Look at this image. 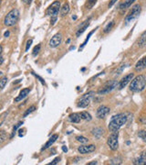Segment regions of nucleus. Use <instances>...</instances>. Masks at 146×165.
<instances>
[{
	"instance_id": "nucleus-1",
	"label": "nucleus",
	"mask_w": 146,
	"mask_h": 165,
	"mask_svg": "<svg viewBox=\"0 0 146 165\" xmlns=\"http://www.w3.org/2000/svg\"><path fill=\"white\" fill-rule=\"evenodd\" d=\"M127 118L128 117L125 114H120L117 116H114L109 123V130L112 132L118 131L119 128L126 123Z\"/></svg>"
},
{
	"instance_id": "nucleus-2",
	"label": "nucleus",
	"mask_w": 146,
	"mask_h": 165,
	"mask_svg": "<svg viewBox=\"0 0 146 165\" xmlns=\"http://www.w3.org/2000/svg\"><path fill=\"white\" fill-rule=\"evenodd\" d=\"M145 85H146L145 77L143 75H138L132 80L131 85H130V89L132 92L138 93L143 91L145 88Z\"/></svg>"
},
{
	"instance_id": "nucleus-3",
	"label": "nucleus",
	"mask_w": 146,
	"mask_h": 165,
	"mask_svg": "<svg viewBox=\"0 0 146 165\" xmlns=\"http://www.w3.org/2000/svg\"><path fill=\"white\" fill-rule=\"evenodd\" d=\"M18 18H19L18 9H17V8L12 9V10H10V11L6 15V17H5L4 24L7 26V27H11V26H14L18 22Z\"/></svg>"
},
{
	"instance_id": "nucleus-4",
	"label": "nucleus",
	"mask_w": 146,
	"mask_h": 165,
	"mask_svg": "<svg viewBox=\"0 0 146 165\" xmlns=\"http://www.w3.org/2000/svg\"><path fill=\"white\" fill-rule=\"evenodd\" d=\"M118 138H119V132L118 131H113L108 138L107 144L112 151H117L118 148H119Z\"/></svg>"
},
{
	"instance_id": "nucleus-5",
	"label": "nucleus",
	"mask_w": 146,
	"mask_h": 165,
	"mask_svg": "<svg viewBox=\"0 0 146 165\" xmlns=\"http://www.w3.org/2000/svg\"><path fill=\"white\" fill-rule=\"evenodd\" d=\"M59 8H60L59 1H55L48 7L46 11V15H48V16H58Z\"/></svg>"
},
{
	"instance_id": "nucleus-6",
	"label": "nucleus",
	"mask_w": 146,
	"mask_h": 165,
	"mask_svg": "<svg viewBox=\"0 0 146 165\" xmlns=\"http://www.w3.org/2000/svg\"><path fill=\"white\" fill-rule=\"evenodd\" d=\"M141 10H142V8H141L140 5H135V6L132 7V11L130 12V14L126 17V18H125V21L128 23L130 21H132V20H133L134 18H136L140 15Z\"/></svg>"
},
{
	"instance_id": "nucleus-7",
	"label": "nucleus",
	"mask_w": 146,
	"mask_h": 165,
	"mask_svg": "<svg viewBox=\"0 0 146 165\" xmlns=\"http://www.w3.org/2000/svg\"><path fill=\"white\" fill-rule=\"evenodd\" d=\"M92 94H93V92H90V93H88V94L83 95L80 99L79 103H78V106L81 107V108L87 107L91 103V95Z\"/></svg>"
},
{
	"instance_id": "nucleus-8",
	"label": "nucleus",
	"mask_w": 146,
	"mask_h": 165,
	"mask_svg": "<svg viewBox=\"0 0 146 165\" xmlns=\"http://www.w3.org/2000/svg\"><path fill=\"white\" fill-rule=\"evenodd\" d=\"M117 86V82L116 81H110L108 82L107 84L104 85V87L102 89L99 90V94L101 95V94H106V93H109L111 92L112 90H113L115 87Z\"/></svg>"
},
{
	"instance_id": "nucleus-9",
	"label": "nucleus",
	"mask_w": 146,
	"mask_h": 165,
	"mask_svg": "<svg viewBox=\"0 0 146 165\" xmlns=\"http://www.w3.org/2000/svg\"><path fill=\"white\" fill-rule=\"evenodd\" d=\"M61 41H62V35L60 33H58L54 35L49 40V46L51 48H56L60 45Z\"/></svg>"
},
{
	"instance_id": "nucleus-10",
	"label": "nucleus",
	"mask_w": 146,
	"mask_h": 165,
	"mask_svg": "<svg viewBox=\"0 0 146 165\" xmlns=\"http://www.w3.org/2000/svg\"><path fill=\"white\" fill-rule=\"evenodd\" d=\"M110 112V108L106 106H101L100 107L97 109V112H96V116L98 118H104Z\"/></svg>"
},
{
	"instance_id": "nucleus-11",
	"label": "nucleus",
	"mask_w": 146,
	"mask_h": 165,
	"mask_svg": "<svg viewBox=\"0 0 146 165\" xmlns=\"http://www.w3.org/2000/svg\"><path fill=\"white\" fill-rule=\"evenodd\" d=\"M133 78V74H129L126 76H124L123 78L120 81V84H119V89H122L126 86L130 82H131Z\"/></svg>"
},
{
	"instance_id": "nucleus-12",
	"label": "nucleus",
	"mask_w": 146,
	"mask_h": 165,
	"mask_svg": "<svg viewBox=\"0 0 146 165\" xmlns=\"http://www.w3.org/2000/svg\"><path fill=\"white\" fill-rule=\"evenodd\" d=\"M96 149V146L94 145H84V146H80L78 149V151L80 154H87L94 151Z\"/></svg>"
},
{
	"instance_id": "nucleus-13",
	"label": "nucleus",
	"mask_w": 146,
	"mask_h": 165,
	"mask_svg": "<svg viewBox=\"0 0 146 165\" xmlns=\"http://www.w3.org/2000/svg\"><path fill=\"white\" fill-rule=\"evenodd\" d=\"M144 68H146V56H144L143 58L137 61V63L135 64V71L136 72H141Z\"/></svg>"
},
{
	"instance_id": "nucleus-14",
	"label": "nucleus",
	"mask_w": 146,
	"mask_h": 165,
	"mask_svg": "<svg viewBox=\"0 0 146 165\" xmlns=\"http://www.w3.org/2000/svg\"><path fill=\"white\" fill-rule=\"evenodd\" d=\"M134 164H139V165H146V151H143L141 153V155L133 162Z\"/></svg>"
},
{
	"instance_id": "nucleus-15",
	"label": "nucleus",
	"mask_w": 146,
	"mask_h": 165,
	"mask_svg": "<svg viewBox=\"0 0 146 165\" xmlns=\"http://www.w3.org/2000/svg\"><path fill=\"white\" fill-rule=\"evenodd\" d=\"M29 92H30V88H29V87L23 89L21 92L19 93V95L15 98V102H19V101H21L22 99H24L25 97L29 94Z\"/></svg>"
},
{
	"instance_id": "nucleus-16",
	"label": "nucleus",
	"mask_w": 146,
	"mask_h": 165,
	"mask_svg": "<svg viewBox=\"0 0 146 165\" xmlns=\"http://www.w3.org/2000/svg\"><path fill=\"white\" fill-rule=\"evenodd\" d=\"M90 19H91V18H89L88 20H86V21H84V23H83V24L80 26V27L79 30H78L77 33H76V35L78 36V37H79L80 35H81L83 32H84L85 30H86V29L89 27V25H90Z\"/></svg>"
},
{
	"instance_id": "nucleus-17",
	"label": "nucleus",
	"mask_w": 146,
	"mask_h": 165,
	"mask_svg": "<svg viewBox=\"0 0 146 165\" xmlns=\"http://www.w3.org/2000/svg\"><path fill=\"white\" fill-rule=\"evenodd\" d=\"M58 138H59V135H57V134H54L53 136H51V138L48 140V142H47V143L45 144V146L42 148V149H48V148L51 147V145H53V143H54L57 140H58Z\"/></svg>"
},
{
	"instance_id": "nucleus-18",
	"label": "nucleus",
	"mask_w": 146,
	"mask_h": 165,
	"mask_svg": "<svg viewBox=\"0 0 146 165\" xmlns=\"http://www.w3.org/2000/svg\"><path fill=\"white\" fill-rule=\"evenodd\" d=\"M69 12H70V5L68 2H66L63 4V6H62L60 8V16L65 17L66 15L69 14Z\"/></svg>"
},
{
	"instance_id": "nucleus-19",
	"label": "nucleus",
	"mask_w": 146,
	"mask_h": 165,
	"mask_svg": "<svg viewBox=\"0 0 146 165\" xmlns=\"http://www.w3.org/2000/svg\"><path fill=\"white\" fill-rule=\"evenodd\" d=\"M69 119L70 122L72 123H80V119H81V117L80 114H77V113H73V114L70 115L69 117Z\"/></svg>"
},
{
	"instance_id": "nucleus-20",
	"label": "nucleus",
	"mask_w": 146,
	"mask_h": 165,
	"mask_svg": "<svg viewBox=\"0 0 146 165\" xmlns=\"http://www.w3.org/2000/svg\"><path fill=\"white\" fill-rule=\"evenodd\" d=\"M135 1V0H124V2H122L120 5V8L121 9H125L129 7L130 6H132V4Z\"/></svg>"
},
{
	"instance_id": "nucleus-21",
	"label": "nucleus",
	"mask_w": 146,
	"mask_h": 165,
	"mask_svg": "<svg viewBox=\"0 0 146 165\" xmlns=\"http://www.w3.org/2000/svg\"><path fill=\"white\" fill-rule=\"evenodd\" d=\"M138 45L140 47H143L144 45H146V31L142 35V37H141V39L139 40Z\"/></svg>"
},
{
	"instance_id": "nucleus-22",
	"label": "nucleus",
	"mask_w": 146,
	"mask_h": 165,
	"mask_svg": "<svg viewBox=\"0 0 146 165\" xmlns=\"http://www.w3.org/2000/svg\"><path fill=\"white\" fill-rule=\"evenodd\" d=\"M80 115V117H81L82 119L87 120V121H91V116L89 114L88 112H81Z\"/></svg>"
},
{
	"instance_id": "nucleus-23",
	"label": "nucleus",
	"mask_w": 146,
	"mask_h": 165,
	"mask_svg": "<svg viewBox=\"0 0 146 165\" xmlns=\"http://www.w3.org/2000/svg\"><path fill=\"white\" fill-rule=\"evenodd\" d=\"M94 31H95V29H93L92 30V31H91L90 33H89V35H88V37L86 38V40H84V41H83V43H82V45L80 46V50H82L83 48H84L85 47V45L87 44V42H88V41H89V40H90V38H91V36L93 34V33H94Z\"/></svg>"
},
{
	"instance_id": "nucleus-24",
	"label": "nucleus",
	"mask_w": 146,
	"mask_h": 165,
	"mask_svg": "<svg viewBox=\"0 0 146 165\" xmlns=\"http://www.w3.org/2000/svg\"><path fill=\"white\" fill-rule=\"evenodd\" d=\"M96 2H97V0H88L86 3V8L91 9L96 4Z\"/></svg>"
},
{
	"instance_id": "nucleus-25",
	"label": "nucleus",
	"mask_w": 146,
	"mask_h": 165,
	"mask_svg": "<svg viewBox=\"0 0 146 165\" xmlns=\"http://www.w3.org/2000/svg\"><path fill=\"white\" fill-rule=\"evenodd\" d=\"M76 140H77V141H79L80 143H88L89 142L88 138H85V137H83V136H77L76 137Z\"/></svg>"
},
{
	"instance_id": "nucleus-26",
	"label": "nucleus",
	"mask_w": 146,
	"mask_h": 165,
	"mask_svg": "<svg viewBox=\"0 0 146 165\" xmlns=\"http://www.w3.org/2000/svg\"><path fill=\"white\" fill-rule=\"evenodd\" d=\"M7 77H2V79L1 81H0V87H1V90L4 89V87L5 85H7Z\"/></svg>"
},
{
	"instance_id": "nucleus-27",
	"label": "nucleus",
	"mask_w": 146,
	"mask_h": 165,
	"mask_svg": "<svg viewBox=\"0 0 146 165\" xmlns=\"http://www.w3.org/2000/svg\"><path fill=\"white\" fill-rule=\"evenodd\" d=\"M138 136L142 138L143 141H146V131L145 130H140L138 132Z\"/></svg>"
},
{
	"instance_id": "nucleus-28",
	"label": "nucleus",
	"mask_w": 146,
	"mask_h": 165,
	"mask_svg": "<svg viewBox=\"0 0 146 165\" xmlns=\"http://www.w3.org/2000/svg\"><path fill=\"white\" fill-rule=\"evenodd\" d=\"M110 163H111V164H121L122 163V159H120V158L112 159V160L110 161Z\"/></svg>"
},
{
	"instance_id": "nucleus-29",
	"label": "nucleus",
	"mask_w": 146,
	"mask_h": 165,
	"mask_svg": "<svg viewBox=\"0 0 146 165\" xmlns=\"http://www.w3.org/2000/svg\"><path fill=\"white\" fill-rule=\"evenodd\" d=\"M7 138V135H6V132L4 130H1L0 131V140H1V143H3L5 140H6Z\"/></svg>"
},
{
	"instance_id": "nucleus-30",
	"label": "nucleus",
	"mask_w": 146,
	"mask_h": 165,
	"mask_svg": "<svg viewBox=\"0 0 146 165\" xmlns=\"http://www.w3.org/2000/svg\"><path fill=\"white\" fill-rule=\"evenodd\" d=\"M35 109H36V106H32L31 107H29L27 111H26V113H25V114H24V117H27L28 114H30V113H32V112H33Z\"/></svg>"
},
{
	"instance_id": "nucleus-31",
	"label": "nucleus",
	"mask_w": 146,
	"mask_h": 165,
	"mask_svg": "<svg viewBox=\"0 0 146 165\" xmlns=\"http://www.w3.org/2000/svg\"><path fill=\"white\" fill-rule=\"evenodd\" d=\"M114 25V22L113 21H112V22H110L108 25H107V27L105 28V29H104V32H109L110 30L112 29V26Z\"/></svg>"
},
{
	"instance_id": "nucleus-32",
	"label": "nucleus",
	"mask_w": 146,
	"mask_h": 165,
	"mask_svg": "<svg viewBox=\"0 0 146 165\" xmlns=\"http://www.w3.org/2000/svg\"><path fill=\"white\" fill-rule=\"evenodd\" d=\"M21 124H23V122H19L18 124H17V125H16V126L14 127V128H13V131H12V134H11V138H13V137H14L16 131H17V130H18V128L20 127V125H21Z\"/></svg>"
},
{
	"instance_id": "nucleus-33",
	"label": "nucleus",
	"mask_w": 146,
	"mask_h": 165,
	"mask_svg": "<svg viewBox=\"0 0 146 165\" xmlns=\"http://www.w3.org/2000/svg\"><path fill=\"white\" fill-rule=\"evenodd\" d=\"M40 48H41V46H40V44H39L38 46H36V47L34 48V50H33V55H34V56H36V54H38V53L39 52V50H40Z\"/></svg>"
},
{
	"instance_id": "nucleus-34",
	"label": "nucleus",
	"mask_w": 146,
	"mask_h": 165,
	"mask_svg": "<svg viewBox=\"0 0 146 165\" xmlns=\"http://www.w3.org/2000/svg\"><path fill=\"white\" fill-rule=\"evenodd\" d=\"M57 18H58V16H51V19H50L51 26H53L55 24V22L57 21Z\"/></svg>"
},
{
	"instance_id": "nucleus-35",
	"label": "nucleus",
	"mask_w": 146,
	"mask_h": 165,
	"mask_svg": "<svg viewBox=\"0 0 146 165\" xmlns=\"http://www.w3.org/2000/svg\"><path fill=\"white\" fill-rule=\"evenodd\" d=\"M32 41H33L32 40H28V42H27V46H26V51H28V50H29L31 44H32Z\"/></svg>"
},
{
	"instance_id": "nucleus-36",
	"label": "nucleus",
	"mask_w": 146,
	"mask_h": 165,
	"mask_svg": "<svg viewBox=\"0 0 146 165\" xmlns=\"http://www.w3.org/2000/svg\"><path fill=\"white\" fill-rule=\"evenodd\" d=\"M60 161V158L59 157H58V158H56L55 160L52 162H50L49 163V165H54V164H57V163H59V162Z\"/></svg>"
},
{
	"instance_id": "nucleus-37",
	"label": "nucleus",
	"mask_w": 146,
	"mask_h": 165,
	"mask_svg": "<svg viewBox=\"0 0 146 165\" xmlns=\"http://www.w3.org/2000/svg\"><path fill=\"white\" fill-rule=\"evenodd\" d=\"M116 1H117V0H111V1H110V3H109V7H112L113 5L116 3Z\"/></svg>"
},
{
	"instance_id": "nucleus-38",
	"label": "nucleus",
	"mask_w": 146,
	"mask_h": 165,
	"mask_svg": "<svg viewBox=\"0 0 146 165\" xmlns=\"http://www.w3.org/2000/svg\"><path fill=\"white\" fill-rule=\"evenodd\" d=\"M24 131H25V130H19V131H18L19 132V137L24 136V133H23Z\"/></svg>"
},
{
	"instance_id": "nucleus-39",
	"label": "nucleus",
	"mask_w": 146,
	"mask_h": 165,
	"mask_svg": "<svg viewBox=\"0 0 146 165\" xmlns=\"http://www.w3.org/2000/svg\"><path fill=\"white\" fill-rule=\"evenodd\" d=\"M62 151H63L64 152H67V151H68L67 147H66V146H63V147H62Z\"/></svg>"
},
{
	"instance_id": "nucleus-40",
	"label": "nucleus",
	"mask_w": 146,
	"mask_h": 165,
	"mask_svg": "<svg viewBox=\"0 0 146 165\" xmlns=\"http://www.w3.org/2000/svg\"><path fill=\"white\" fill-rule=\"evenodd\" d=\"M4 36H5V37H8V36H9V31H8V30H7V31L5 32Z\"/></svg>"
},
{
	"instance_id": "nucleus-41",
	"label": "nucleus",
	"mask_w": 146,
	"mask_h": 165,
	"mask_svg": "<svg viewBox=\"0 0 146 165\" xmlns=\"http://www.w3.org/2000/svg\"><path fill=\"white\" fill-rule=\"evenodd\" d=\"M94 164H97V162H92L89 163V165H94Z\"/></svg>"
},
{
	"instance_id": "nucleus-42",
	"label": "nucleus",
	"mask_w": 146,
	"mask_h": 165,
	"mask_svg": "<svg viewBox=\"0 0 146 165\" xmlns=\"http://www.w3.org/2000/svg\"><path fill=\"white\" fill-rule=\"evenodd\" d=\"M22 1L25 2V3H28V4L30 3V0H22Z\"/></svg>"
},
{
	"instance_id": "nucleus-43",
	"label": "nucleus",
	"mask_w": 146,
	"mask_h": 165,
	"mask_svg": "<svg viewBox=\"0 0 146 165\" xmlns=\"http://www.w3.org/2000/svg\"><path fill=\"white\" fill-rule=\"evenodd\" d=\"M72 18H73V19H76V18H77V17H76V16H74V17H72Z\"/></svg>"
}]
</instances>
